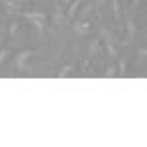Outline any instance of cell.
Wrapping results in <instances>:
<instances>
[{
	"mask_svg": "<svg viewBox=\"0 0 147 147\" xmlns=\"http://www.w3.org/2000/svg\"><path fill=\"white\" fill-rule=\"evenodd\" d=\"M18 26H20L18 22H12L10 24V30H8V35H14V34H16V32H18Z\"/></svg>",
	"mask_w": 147,
	"mask_h": 147,
	"instance_id": "9c48e42d",
	"label": "cell"
},
{
	"mask_svg": "<svg viewBox=\"0 0 147 147\" xmlns=\"http://www.w3.org/2000/svg\"><path fill=\"white\" fill-rule=\"evenodd\" d=\"M80 4H82V0H73V2L69 4V10H67V14H69V16H75V14L79 12Z\"/></svg>",
	"mask_w": 147,
	"mask_h": 147,
	"instance_id": "7a4b0ae2",
	"label": "cell"
},
{
	"mask_svg": "<svg viewBox=\"0 0 147 147\" xmlns=\"http://www.w3.org/2000/svg\"><path fill=\"white\" fill-rule=\"evenodd\" d=\"M112 8H114V18L122 20V10H120V2L118 0H112Z\"/></svg>",
	"mask_w": 147,
	"mask_h": 147,
	"instance_id": "277c9868",
	"label": "cell"
},
{
	"mask_svg": "<svg viewBox=\"0 0 147 147\" xmlns=\"http://www.w3.org/2000/svg\"><path fill=\"white\" fill-rule=\"evenodd\" d=\"M6 57H10V51H8V49H2V51H0V65L6 61Z\"/></svg>",
	"mask_w": 147,
	"mask_h": 147,
	"instance_id": "30bf717a",
	"label": "cell"
},
{
	"mask_svg": "<svg viewBox=\"0 0 147 147\" xmlns=\"http://www.w3.org/2000/svg\"><path fill=\"white\" fill-rule=\"evenodd\" d=\"M139 55H143V57H147V49L143 47V49H139Z\"/></svg>",
	"mask_w": 147,
	"mask_h": 147,
	"instance_id": "5bb4252c",
	"label": "cell"
},
{
	"mask_svg": "<svg viewBox=\"0 0 147 147\" xmlns=\"http://www.w3.org/2000/svg\"><path fill=\"white\" fill-rule=\"evenodd\" d=\"M106 51L110 53V57H118V51H116V47H114L112 41H106Z\"/></svg>",
	"mask_w": 147,
	"mask_h": 147,
	"instance_id": "8992f818",
	"label": "cell"
},
{
	"mask_svg": "<svg viewBox=\"0 0 147 147\" xmlns=\"http://www.w3.org/2000/svg\"><path fill=\"white\" fill-rule=\"evenodd\" d=\"M34 55H35V51H32V49L22 51L20 55L16 57V69H18V71H24V69H26V63H28V61H30Z\"/></svg>",
	"mask_w": 147,
	"mask_h": 147,
	"instance_id": "6da1fadb",
	"label": "cell"
},
{
	"mask_svg": "<svg viewBox=\"0 0 147 147\" xmlns=\"http://www.w3.org/2000/svg\"><path fill=\"white\" fill-rule=\"evenodd\" d=\"M88 30H90V24H86V22L77 24V32H80V34H86Z\"/></svg>",
	"mask_w": 147,
	"mask_h": 147,
	"instance_id": "5b68a950",
	"label": "cell"
},
{
	"mask_svg": "<svg viewBox=\"0 0 147 147\" xmlns=\"http://www.w3.org/2000/svg\"><path fill=\"white\" fill-rule=\"evenodd\" d=\"M134 34H136V22H134V20H129V22H127V35L131 37Z\"/></svg>",
	"mask_w": 147,
	"mask_h": 147,
	"instance_id": "ba28073f",
	"label": "cell"
},
{
	"mask_svg": "<svg viewBox=\"0 0 147 147\" xmlns=\"http://www.w3.org/2000/svg\"><path fill=\"white\" fill-rule=\"evenodd\" d=\"M139 4V0H131V6H137Z\"/></svg>",
	"mask_w": 147,
	"mask_h": 147,
	"instance_id": "9a60e30c",
	"label": "cell"
},
{
	"mask_svg": "<svg viewBox=\"0 0 147 147\" xmlns=\"http://www.w3.org/2000/svg\"><path fill=\"white\" fill-rule=\"evenodd\" d=\"M118 75H125V63L124 61H120V65H118Z\"/></svg>",
	"mask_w": 147,
	"mask_h": 147,
	"instance_id": "7c38bea8",
	"label": "cell"
},
{
	"mask_svg": "<svg viewBox=\"0 0 147 147\" xmlns=\"http://www.w3.org/2000/svg\"><path fill=\"white\" fill-rule=\"evenodd\" d=\"M4 39H6V30L4 26H0V43H4Z\"/></svg>",
	"mask_w": 147,
	"mask_h": 147,
	"instance_id": "4fadbf2b",
	"label": "cell"
},
{
	"mask_svg": "<svg viewBox=\"0 0 147 147\" xmlns=\"http://www.w3.org/2000/svg\"><path fill=\"white\" fill-rule=\"evenodd\" d=\"M90 10H92V4H86V6L80 10V14H82V16H88V14H90Z\"/></svg>",
	"mask_w": 147,
	"mask_h": 147,
	"instance_id": "8fae6325",
	"label": "cell"
},
{
	"mask_svg": "<svg viewBox=\"0 0 147 147\" xmlns=\"http://www.w3.org/2000/svg\"><path fill=\"white\" fill-rule=\"evenodd\" d=\"M124 2H125V4H127V2H129V0H124Z\"/></svg>",
	"mask_w": 147,
	"mask_h": 147,
	"instance_id": "ac0fdd59",
	"label": "cell"
},
{
	"mask_svg": "<svg viewBox=\"0 0 147 147\" xmlns=\"http://www.w3.org/2000/svg\"><path fill=\"white\" fill-rule=\"evenodd\" d=\"M63 2H65V4H71V2H73V0H63Z\"/></svg>",
	"mask_w": 147,
	"mask_h": 147,
	"instance_id": "2e32d148",
	"label": "cell"
},
{
	"mask_svg": "<svg viewBox=\"0 0 147 147\" xmlns=\"http://www.w3.org/2000/svg\"><path fill=\"white\" fill-rule=\"evenodd\" d=\"M16 2H20V4H22V2H28V0H16Z\"/></svg>",
	"mask_w": 147,
	"mask_h": 147,
	"instance_id": "e0dca14e",
	"label": "cell"
},
{
	"mask_svg": "<svg viewBox=\"0 0 147 147\" xmlns=\"http://www.w3.org/2000/svg\"><path fill=\"white\" fill-rule=\"evenodd\" d=\"M106 77H118V67L110 65V67L106 69Z\"/></svg>",
	"mask_w": 147,
	"mask_h": 147,
	"instance_id": "52a82bcc",
	"label": "cell"
},
{
	"mask_svg": "<svg viewBox=\"0 0 147 147\" xmlns=\"http://www.w3.org/2000/svg\"><path fill=\"white\" fill-rule=\"evenodd\" d=\"M73 71H75V67H73V65H67V67H63L61 71H59V73H57V77H59V79H63V77H69Z\"/></svg>",
	"mask_w": 147,
	"mask_h": 147,
	"instance_id": "3957f363",
	"label": "cell"
}]
</instances>
